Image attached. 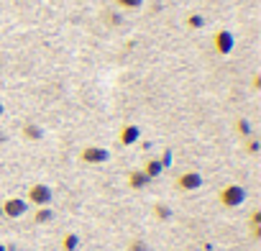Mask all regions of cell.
Returning a JSON list of instances; mask_svg holds the SVG:
<instances>
[{
  "label": "cell",
  "instance_id": "6da1fadb",
  "mask_svg": "<svg viewBox=\"0 0 261 251\" xmlns=\"http://www.w3.org/2000/svg\"><path fill=\"white\" fill-rule=\"evenodd\" d=\"M243 200H246V190L241 185H225L218 192V203L223 208H238V205H243Z\"/></svg>",
  "mask_w": 261,
  "mask_h": 251
},
{
  "label": "cell",
  "instance_id": "7a4b0ae2",
  "mask_svg": "<svg viewBox=\"0 0 261 251\" xmlns=\"http://www.w3.org/2000/svg\"><path fill=\"white\" fill-rule=\"evenodd\" d=\"M51 200H54V192H51L49 185L36 182V185L29 187V197H26V203H31V205H36V208H44V205H51Z\"/></svg>",
  "mask_w": 261,
  "mask_h": 251
},
{
  "label": "cell",
  "instance_id": "3957f363",
  "mask_svg": "<svg viewBox=\"0 0 261 251\" xmlns=\"http://www.w3.org/2000/svg\"><path fill=\"white\" fill-rule=\"evenodd\" d=\"M233 46H236V39H233L230 31H225V29L215 31V36H213V49H215V54L225 57V54L233 52Z\"/></svg>",
  "mask_w": 261,
  "mask_h": 251
},
{
  "label": "cell",
  "instance_id": "277c9868",
  "mask_svg": "<svg viewBox=\"0 0 261 251\" xmlns=\"http://www.w3.org/2000/svg\"><path fill=\"white\" fill-rule=\"evenodd\" d=\"M174 187H177L179 192H195V190L202 187V174H200V172H182V174L177 177Z\"/></svg>",
  "mask_w": 261,
  "mask_h": 251
},
{
  "label": "cell",
  "instance_id": "5b68a950",
  "mask_svg": "<svg viewBox=\"0 0 261 251\" xmlns=\"http://www.w3.org/2000/svg\"><path fill=\"white\" fill-rule=\"evenodd\" d=\"M80 159H82L85 164H105V162L110 159V152L102 149V146H85V149L80 152Z\"/></svg>",
  "mask_w": 261,
  "mask_h": 251
},
{
  "label": "cell",
  "instance_id": "8992f818",
  "mask_svg": "<svg viewBox=\"0 0 261 251\" xmlns=\"http://www.w3.org/2000/svg\"><path fill=\"white\" fill-rule=\"evenodd\" d=\"M0 208H3V215H6V218H21V215H26L29 203H26L23 197H8Z\"/></svg>",
  "mask_w": 261,
  "mask_h": 251
},
{
  "label": "cell",
  "instance_id": "52a82bcc",
  "mask_svg": "<svg viewBox=\"0 0 261 251\" xmlns=\"http://www.w3.org/2000/svg\"><path fill=\"white\" fill-rule=\"evenodd\" d=\"M139 139H141V129H139L136 123H125V126H120V131H118V141H120V146H134Z\"/></svg>",
  "mask_w": 261,
  "mask_h": 251
},
{
  "label": "cell",
  "instance_id": "ba28073f",
  "mask_svg": "<svg viewBox=\"0 0 261 251\" xmlns=\"http://www.w3.org/2000/svg\"><path fill=\"white\" fill-rule=\"evenodd\" d=\"M151 180L144 174V169H134V172H128V187H134V190H144Z\"/></svg>",
  "mask_w": 261,
  "mask_h": 251
},
{
  "label": "cell",
  "instance_id": "9c48e42d",
  "mask_svg": "<svg viewBox=\"0 0 261 251\" xmlns=\"http://www.w3.org/2000/svg\"><path fill=\"white\" fill-rule=\"evenodd\" d=\"M21 134H23V139H26V141H39V139H44L41 126H36V123H26L23 129H21Z\"/></svg>",
  "mask_w": 261,
  "mask_h": 251
},
{
  "label": "cell",
  "instance_id": "30bf717a",
  "mask_svg": "<svg viewBox=\"0 0 261 251\" xmlns=\"http://www.w3.org/2000/svg\"><path fill=\"white\" fill-rule=\"evenodd\" d=\"M162 172H164V167H162V162H159V159H149V162L144 164V174H146L149 180H156Z\"/></svg>",
  "mask_w": 261,
  "mask_h": 251
},
{
  "label": "cell",
  "instance_id": "8fae6325",
  "mask_svg": "<svg viewBox=\"0 0 261 251\" xmlns=\"http://www.w3.org/2000/svg\"><path fill=\"white\" fill-rule=\"evenodd\" d=\"M51 218H54V210H51L49 205H44V208H36V213H34V223H39V225L49 223Z\"/></svg>",
  "mask_w": 261,
  "mask_h": 251
},
{
  "label": "cell",
  "instance_id": "7c38bea8",
  "mask_svg": "<svg viewBox=\"0 0 261 251\" xmlns=\"http://www.w3.org/2000/svg\"><path fill=\"white\" fill-rule=\"evenodd\" d=\"M80 248V236L77 233H64L62 238V251H77Z\"/></svg>",
  "mask_w": 261,
  "mask_h": 251
},
{
  "label": "cell",
  "instance_id": "4fadbf2b",
  "mask_svg": "<svg viewBox=\"0 0 261 251\" xmlns=\"http://www.w3.org/2000/svg\"><path fill=\"white\" fill-rule=\"evenodd\" d=\"M113 3L118 8H123V11H139L144 6V0H113Z\"/></svg>",
  "mask_w": 261,
  "mask_h": 251
},
{
  "label": "cell",
  "instance_id": "5bb4252c",
  "mask_svg": "<svg viewBox=\"0 0 261 251\" xmlns=\"http://www.w3.org/2000/svg\"><path fill=\"white\" fill-rule=\"evenodd\" d=\"M236 134H238L241 139H248V136H251V123H248L246 118H238V120H236Z\"/></svg>",
  "mask_w": 261,
  "mask_h": 251
},
{
  "label": "cell",
  "instance_id": "9a60e30c",
  "mask_svg": "<svg viewBox=\"0 0 261 251\" xmlns=\"http://www.w3.org/2000/svg\"><path fill=\"white\" fill-rule=\"evenodd\" d=\"M154 215H156L159 220H169V218H172V208H169L167 203H156V205H154Z\"/></svg>",
  "mask_w": 261,
  "mask_h": 251
},
{
  "label": "cell",
  "instance_id": "2e32d148",
  "mask_svg": "<svg viewBox=\"0 0 261 251\" xmlns=\"http://www.w3.org/2000/svg\"><path fill=\"white\" fill-rule=\"evenodd\" d=\"M205 26V18L200 13H190L187 16V29H202Z\"/></svg>",
  "mask_w": 261,
  "mask_h": 251
},
{
  "label": "cell",
  "instance_id": "e0dca14e",
  "mask_svg": "<svg viewBox=\"0 0 261 251\" xmlns=\"http://www.w3.org/2000/svg\"><path fill=\"white\" fill-rule=\"evenodd\" d=\"M258 149H261V144H258V139H253V136H248V139H246V146H243V152L253 157V154H258Z\"/></svg>",
  "mask_w": 261,
  "mask_h": 251
},
{
  "label": "cell",
  "instance_id": "ac0fdd59",
  "mask_svg": "<svg viewBox=\"0 0 261 251\" xmlns=\"http://www.w3.org/2000/svg\"><path fill=\"white\" fill-rule=\"evenodd\" d=\"M128 251H149V243L144 238H134L128 243Z\"/></svg>",
  "mask_w": 261,
  "mask_h": 251
},
{
  "label": "cell",
  "instance_id": "d6986e66",
  "mask_svg": "<svg viewBox=\"0 0 261 251\" xmlns=\"http://www.w3.org/2000/svg\"><path fill=\"white\" fill-rule=\"evenodd\" d=\"M105 21H108L110 26H120V23H123V18H120L118 13H113V11H108V13H105Z\"/></svg>",
  "mask_w": 261,
  "mask_h": 251
},
{
  "label": "cell",
  "instance_id": "ffe728a7",
  "mask_svg": "<svg viewBox=\"0 0 261 251\" xmlns=\"http://www.w3.org/2000/svg\"><path fill=\"white\" fill-rule=\"evenodd\" d=\"M251 225H261V210H253L251 213Z\"/></svg>",
  "mask_w": 261,
  "mask_h": 251
},
{
  "label": "cell",
  "instance_id": "44dd1931",
  "mask_svg": "<svg viewBox=\"0 0 261 251\" xmlns=\"http://www.w3.org/2000/svg\"><path fill=\"white\" fill-rule=\"evenodd\" d=\"M0 251H8V246H6V243H0Z\"/></svg>",
  "mask_w": 261,
  "mask_h": 251
},
{
  "label": "cell",
  "instance_id": "7402d4cb",
  "mask_svg": "<svg viewBox=\"0 0 261 251\" xmlns=\"http://www.w3.org/2000/svg\"><path fill=\"white\" fill-rule=\"evenodd\" d=\"M0 115H3V103H0Z\"/></svg>",
  "mask_w": 261,
  "mask_h": 251
},
{
  "label": "cell",
  "instance_id": "603a6c76",
  "mask_svg": "<svg viewBox=\"0 0 261 251\" xmlns=\"http://www.w3.org/2000/svg\"><path fill=\"white\" fill-rule=\"evenodd\" d=\"M0 218H3V208H0Z\"/></svg>",
  "mask_w": 261,
  "mask_h": 251
}]
</instances>
